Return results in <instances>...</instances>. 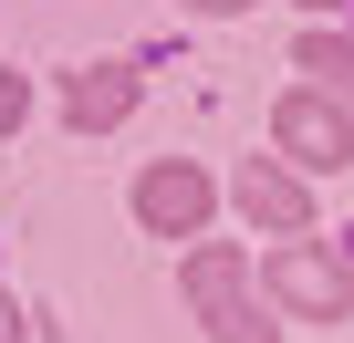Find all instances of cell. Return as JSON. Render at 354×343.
<instances>
[{
    "mask_svg": "<svg viewBox=\"0 0 354 343\" xmlns=\"http://www.w3.org/2000/svg\"><path fill=\"white\" fill-rule=\"evenodd\" d=\"M21 104H32V84H21L11 63H0V135H11V125H21Z\"/></svg>",
    "mask_w": 354,
    "mask_h": 343,
    "instance_id": "obj_9",
    "label": "cell"
},
{
    "mask_svg": "<svg viewBox=\"0 0 354 343\" xmlns=\"http://www.w3.org/2000/svg\"><path fill=\"white\" fill-rule=\"evenodd\" d=\"M0 343H21V312H11V302H0Z\"/></svg>",
    "mask_w": 354,
    "mask_h": 343,
    "instance_id": "obj_10",
    "label": "cell"
},
{
    "mask_svg": "<svg viewBox=\"0 0 354 343\" xmlns=\"http://www.w3.org/2000/svg\"><path fill=\"white\" fill-rule=\"evenodd\" d=\"M271 135H281V156H302V166H354V104L323 94V84H292L281 115H271Z\"/></svg>",
    "mask_w": 354,
    "mask_h": 343,
    "instance_id": "obj_2",
    "label": "cell"
},
{
    "mask_svg": "<svg viewBox=\"0 0 354 343\" xmlns=\"http://www.w3.org/2000/svg\"><path fill=\"white\" fill-rule=\"evenodd\" d=\"M188 11H250V0H188Z\"/></svg>",
    "mask_w": 354,
    "mask_h": 343,
    "instance_id": "obj_11",
    "label": "cell"
},
{
    "mask_svg": "<svg viewBox=\"0 0 354 343\" xmlns=\"http://www.w3.org/2000/svg\"><path fill=\"white\" fill-rule=\"evenodd\" d=\"M240 208H250L271 239H313V188L292 177V166H271V156H261V166H240Z\"/></svg>",
    "mask_w": 354,
    "mask_h": 343,
    "instance_id": "obj_4",
    "label": "cell"
},
{
    "mask_svg": "<svg viewBox=\"0 0 354 343\" xmlns=\"http://www.w3.org/2000/svg\"><path fill=\"white\" fill-rule=\"evenodd\" d=\"M240 281H250V260H240V250H230V239H209V250H198V260H188V302H198V312H209V302H230V291H240Z\"/></svg>",
    "mask_w": 354,
    "mask_h": 343,
    "instance_id": "obj_6",
    "label": "cell"
},
{
    "mask_svg": "<svg viewBox=\"0 0 354 343\" xmlns=\"http://www.w3.org/2000/svg\"><path fill=\"white\" fill-rule=\"evenodd\" d=\"M302 11H323V0H302Z\"/></svg>",
    "mask_w": 354,
    "mask_h": 343,
    "instance_id": "obj_12",
    "label": "cell"
},
{
    "mask_svg": "<svg viewBox=\"0 0 354 343\" xmlns=\"http://www.w3.org/2000/svg\"><path fill=\"white\" fill-rule=\"evenodd\" d=\"M136 94H146V84H136V63H84V73L63 84V115H73L84 135H104V125H125V115H136Z\"/></svg>",
    "mask_w": 354,
    "mask_h": 343,
    "instance_id": "obj_5",
    "label": "cell"
},
{
    "mask_svg": "<svg viewBox=\"0 0 354 343\" xmlns=\"http://www.w3.org/2000/svg\"><path fill=\"white\" fill-rule=\"evenodd\" d=\"M271 302L292 322H354V271L333 250H313V239H281L271 250Z\"/></svg>",
    "mask_w": 354,
    "mask_h": 343,
    "instance_id": "obj_1",
    "label": "cell"
},
{
    "mask_svg": "<svg viewBox=\"0 0 354 343\" xmlns=\"http://www.w3.org/2000/svg\"><path fill=\"white\" fill-rule=\"evenodd\" d=\"M136 219L156 239H198L209 229V166L198 156H156L146 177H136Z\"/></svg>",
    "mask_w": 354,
    "mask_h": 343,
    "instance_id": "obj_3",
    "label": "cell"
},
{
    "mask_svg": "<svg viewBox=\"0 0 354 343\" xmlns=\"http://www.w3.org/2000/svg\"><path fill=\"white\" fill-rule=\"evenodd\" d=\"M292 73H313L323 94H344V104H354V42H333V32H313V42L292 52Z\"/></svg>",
    "mask_w": 354,
    "mask_h": 343,
    "instance_id": "obj_7",
    "label": "cell"
},
{
    "mask_svg": "<svg viewBox=\"0 0 354 343\" xmlns=\"http://www.w3.org/2000/svg\"><path fill=\"white\" fill-rule=\"evenodd\" d=\"M209 333H219V343H281V333H271V312H250L240 291H230V302H209Z\"/></svg>",
    "mask_w": 354,
    "mask_h": 343,
    "instance_id": "obj_8",
    "label": "cell"
}]
</instances>
